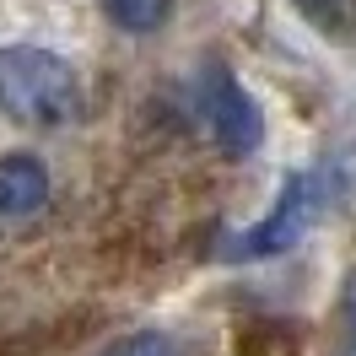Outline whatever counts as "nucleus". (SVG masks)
I'll list each match as a JSON object with an SVG mask.
<instances>
[{"instance_id": "0eeeda50", "label": "nucleus", "mask_w": 356, "mask_h": 356, "mask_svg": "<svg viewBox=\"0 0 356 356\" xmlns=\"http://www.w3.org/2000/svg\"><path fill=\"white\" fill-rule=\"evenodd\" d=\"M340 356H356V270L346 275V291H340Z\"/></svg>"}, {"instance_id": "7ed1b4c3", "label": "nucleus", "mask_w": 356, "mask_h": 356, "mask_svg": "<svg viewBox=\"0 0 356 356\" xmlns=\"http://www.w3.org/2000/svg\"><path fill=\"white\" fill-rule=\"evenodd\" d=\"M200 119H205V130L216 135V146H222L227 156H248V152H259V140H265V119H259L254 97L243 92V81L227 65H205Z\"/></svg>"}, {"instance_id": "39448f33", "label": "nucleus", "mask_w": 356, "mask_h": 356, "mask_svg": "<svg viewBox=\"0 0 356 356\" xmlns=\"http://www.w3.org/2000/svg\"><path fill=\"white\" fill-rule=\"evenodd\" d=\"M97 6L124 33H156V27L168 22V11H173V0H97Z\"/></svg>"}, {"instance_id": "f03ea898", "label": "nucleus", "mask_w": 356, "mask_h": 356, "mask_svg": "<svg viewBox=\"0 0 356 356\" xmlns=\"http://www.w3.org/2000/svg\"><path fill=\"white\" fill-rule=\"evenodd\" d=\"M330 184H334L330 168H302V173H291L286 189L275 195V205H270L248 232H238L222 254H227V259H275V254H286V248L308 232V222L324 211Z\"/></svg>"}, {"instance_id": "f257e3e1", "label": "nucleus", "mask_w": 356, "mask_h": 356, "mask_svg": "<svg viewBox=\"0 0 356 356\" xmlns=\"http://www.w3.org/2000/svg\"><path fill=\"white\" fill-rule=\"evenodd\" d=\"M81 103L76 70L38 44H11L0 49V113L27 130H54L65 124Z\"/></svg>"}, {"instance_id": "423d86ee", "label": "nucleus", "mask_w": 356, "mask_h": 356, "mask_svg": "<svg viewBox=\"0 0 356 356\" xmlns=\"http://www.w3.org/2000/svg\"><path fill=\"white\" fill-rule=\"evenodd\" d=\"M103 356H178V346L162 330H135V334H124V340H113Z\"/></svg>"}, {"instance_id": "20e7f679", "label": "nucleus", "mask_w": 356, "mask_h": 356, "mask_svg": "<svg viewBox=\"0 0 356 356\" xmlns=\"http://www.w3.org/2000/svg\"><path fill=\"white\" fill-rule=\"evenodd\" d=\"M49 200V168L27 152L0 156V216H33Z\"/></svg>"}]
</instances>
